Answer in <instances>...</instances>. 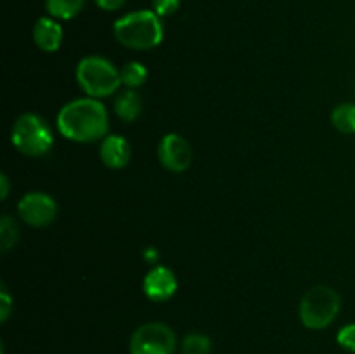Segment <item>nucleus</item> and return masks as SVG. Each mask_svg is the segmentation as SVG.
Listing matches in <instances>:
<instances>
[{
    "mask_svg": "<svg viewBox=\"0 0 355 354\" xmlns=\"http://www.w3.org/2000/svg\"><path fill=\"white\" fill-rule=\"evenodd\" d=\"M75 76L85 96L96 97V99L113 96L121 87L120 69L103 56L90 54L80 59Z\"/></svg>",
    "mask_w": 355,
    "mask_h": 354,
    "instance_id": "3",
    "label": "nucleus"
},
{
    "mask_svg": "<svg viewBox=\"0 0 355 354\" xmlns=\"http://www.w3.org/2000/svg\"><path fill=\"white\" fill-rule=\"evenodd\" d=\"M179 288V280L170 267L153 266L142 280V292L153 302H168Z\"/></svg>",
    "mask_w": 355,
    "mask_h": 354,
    "instance_id": "9",
    "label": "nucleus"
},
{
    "mask_svg": "<svg viewBox=\"0 0 355 354\" xmlns=\"http://www.w3.org/2000/svg\"><path fill=\"white\" fill-rule=\"evenodd\" d=\"M180 351H182V354H210L211 340L205 333L191 332L182 339Z\"/></svg>",
    "mask_w": 355,
    "mask_h": 354,
    "instance_id": "16",
    "label": "nucleus"
},
{
    "mask_svg": "<svg viewBox=\"0 0 355 354\" xmlns=\"http://www.w3.org/2000/svg\"><path fill=\"white\" fill-rule=\"evenodd\" d=\"M142 255H144V259L148 260V262H156V260H158V252H156L153 246L146 248L144 252H142Z\"/></svg>",
    "mask_w": 355,
    "mask_h": 354,
    "instance_id": "23",
    "label": "nucleus"
},
{
    "mask_svg": "<svg viewBox=\"0 0 355 354\" xmlns=\"http://www.w3.org/2000/svg\"><path fill=\"white\" fill-rule=\"evenodd\" d=\"M127 0H96L97 6L103 10H118L125 6Z\"/></svg>",
    "mask_w": 355,
    "mask_h": 354,
    "instance_id": "21",
    "label": "nucleus"
},
{
    "mask_svg": "<svg viewBox=\"0 0 355 354\" xmlns=\"http://www.w3.org/2000/svg\"><path fill=\"white\" fill-rule=\"evenodd\" d=\"M85 0H45V9L54 19H73L82 12Z\"/></svg>",
    "mask_w": 355,
    "mask_h": 354,
    "instance_id": "13",
    "label": "nucleus"
},
{
    "mask_svg": "<svg viewBox=\"0 0 355 354\" xmlns=\"http://www.w3.org/2000/svg\"><path fill=\"white\" fill-rule=\"evenodd\" d=\"M17 239H19V228H17L12 217L3 215L0 219V248H2V252L6 253L12 250L16 246Z\"/></svg>",
    "mask_w": 355,
    "mask_h": 354,
    "instance_id": "17",
    "label": "nucleus"
},
{
    "mask_svg": "<svg viewBox=\"0 0 355 354\" xmlns=\"http://www.w3.org/2000/svg\"><path fill=\"white\" fill-rule=\"evenodd\" d=\"M10 142L21 155L28 158H40L54 146V134L40 115L23 113L14 120Z\"/></svg>",
    "mask_w": 355,
    "mask_h": 354,
    "instance_id": "5",
    "label": "nucleus"
},
{
    "mask_svg": "<svg viewBox=\"0 0 355 354\" xmlns=\"http://www.w3.org/2000/svg\"><path fill=\"white\" fill-rule=\"evenodd\" d=\"M132 148L130 142L120 134H107L99 142V158L107 169L120 170L125 169L130 162Z\"/></svg>",
    "mask_w": 355,
    "mask_h": 354,
    "instance_id": "10",
    "label": "nucleus"
},
{
    "mask_svg": "<svg viewBox=\"0 0 355 354\" xmlns=\"http://www.w3.org/2000/svg\"><path fill=\"white\" fill-rule=\"evenodd\" d=\"M55 127L68 141L80 144L101 142L110 134V113L101 99L78 97L59 110Z\"/></svg>",
    "mask_w": 355,
    "mask_h": 354,
    "instance_id": "1",
    "label": "nucleus"
},
{
    "mask_svg": "<svg viewBox=\"0 0 355 354\" xmlns=\"http://www.w3.org/2000/svg\"><path fill=\"white\" fill-rule=\"evenodd\" d=\"M331 124L342 134H355V103H340L333 108Z\"/></svg>",
    "mask_w": 355,
    "mask_h": 354,
    "instance_id": "14",
    "label": "nucleus"
},
{
    "mask_svg": "<svg viewBox=\"0 0 355 354\" xmlns=\"http://www.w3.org/2000/svg\"><path fill=\"white\" fill-rule=\"evenodd\" d=\"M113 111L121 121L132 124L142 113V99L135 89H123L116 94L113 103Z\"/></svg>",
    "mask_w": 355,
    "mask_h": 354,
    "instance_id": "12",
    "label": "nucleus"
},
{
    "mask_svg": "<svg viewBox=\"0 0 355 354\" xmlns=\"http://www.w3.org/2000/svg\"><path fill=\"white\" fill-rule=\"evenodd\" d=\"M17 215L31 228H45L54 222L58 215V203L44 191H30L17 201Z\"/></svg>",
    "mask_w": 355,
    "mask_h": 354,
    "instance_id": "7",
    "label": "nucleus"
},
{
    "mask_svg": "<svg viewBox=\"0 0 355 354\" xmlns=\"http://www.w3.org/2000/svg\"><path fill=\"white\" fill-rule=\"evenodd\" d=\"M9 191H10L9 177H7L6 174H2V176H0V198H2V200H7V196H9Z\"/></svg>",
    "mask_w": 355,
    "mask_h": 354,
    "instance_id": "22",
    "label": "nucleus"
},
{
    "mask_svg": "<svg viewBox=\"0 0 355 354\" xmlns=\"http://www.w3.org/2000/svg\"><path fill=\"white\" fill-rule=\"evenodd\" d=\"M128 349L130 354H175L177 335L162 321L144 323L134 330Z\"/></svg>",
    "mask_w": 355,
    "mask_h": 354,
    "instance_id": "6",
    "label": "nucleus"
},
{
    "mask_svg": "<svg viewBox=\"0 0 355 354\" xmlns=\"http://www.w3.org/2000/svg\"><path fill=\"white\" fill-rule=\"evenodd\" d=\"M148 76V68L139 61H128L127 65H123L120 68L121 85H123L125 89H137V87L144 85Z\"/></svg>",
    "mask_w": 355,
    "mask_h": 354,
    "instance_id": "15",
    "label": "nucleus"
},
{
    "mask_svg": "<svg viewBox=\"0 0 355 354\" xmlns=\"http://www.w3.org/2000/svg\"><path fill=\"white\" fill-rule=\"evenodd\" d=\"M12 297H10L9 292L6 290V287H0V321L6 323L9 319L10 312H12Z\"/></svg>",
    "mask_w": 355,
    "mask_h": 354,
    "instance_id": "20",
    "label": "nucleus"
},
{
    "mask_svg": "<svg viewBox=\"0 0 355 354\" xmlns=\"http://www.w3.org/2000/svg\"><path fill=\"white\" fill-rule=\"evenodd\" d=\"M158 160L168 172L182 174L193 163V149L186 137L168 132L158 142Z\"/></svg>",
    "mask_w": 355,
    "mask_h": 354,
    "instance_id": "8",
    "label": "nucleus"
},
{
    "mask_svg": "<svg viewBox=\"0 0 355 354\" xmlns=\"http://www.w3.org/2000/svg\"><path fill=\"white\" fill-rule=\"evenodd\" d=\"M342 297L328 285H315L309 288L298 304V316L305 328L324 330L340 314Z\"/></svg>",
    "mask_w": 355,
    "mask_h": 354,
    "instance_id": "4",
    "label": "nucleus"
},
{
    "mask_svg": "<svg viewBox=\"0 0 355 354\" xmlns=\"http://www.w3.org/2000/svg\"><path fill=\"white\" fill-rule=\"evenodd\" d=\"M336 342L343 351L355 353V323L343 325L336 333Z\"/></svg>",
    "mask_w": 355,
    "mask_h": 354,
    "instance_id": "18",
    "label": "nucleus"
},
{
    "mask_svg": "<svg viewBox=\"0 0 355 354\" xmlns=\"http://www.w3.org/2000/svg\"><path fill=\"white\" fill-rule=\"evenodd\" d=\"M118 44L132 51H151L163 40V24L155 10H134L114 21Z\"/></svg>",
    "mask_w": 355,
    "mask_h": 354,
    "instance_id": "2",
    "label": "nucleus"
},
{
    "mask_svg": "<svg viewBox=\"0 0 355 354\" xmlns=\"http://www.w3.org/2000/svg\"><path fill=\"white\" fill-rule=\"evenodd\" d=\"M179 6L180 0H153V10H155L159 17L173 14L179 9Z\"/></svg>",
    "mask_w": 355,
    "mask_h": 354,
    "instance_id": "19",
    "label": "nucleus"
},
{
    "mask_svg": "<svg viewBox=\"0 0 355 354\" xmlns=\"http://www.w3.org/2000/svg\"><path fill=\"white\" fill-rule=\"evenodd\" d=\"M64 31L58 23V19L51 16H44L37 19L33 26V42L42 52H58L62 45Z\"/></svg>",
    "mask_w": 355,
    "mask_h": 354,
    "instance_id": "11",
    "label": "nucleus"
}]
</instances>
